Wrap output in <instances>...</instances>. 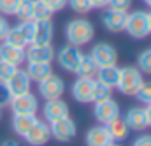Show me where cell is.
<instances>
[{
  "label": "cell",
  "mask_w": 151,
  "mask_h": 146,
  "mask_svg": "<svg viewBox=\"0 0 151 146\" xmlns=\"http://www.w3.org/2000/svg\"><path fill=\"white\" fill-rule=\"evenodd\" d=\"M37 121L35 114H14L12 118V129L18 136L25 137V134L30 130V127Z\"/></svg>",
  "instance_id": "21"
},
{
  "label": "cell",
  "mask_w": 151,
  "mask_h": 146,
  "mask_svg": "<svg viewBox=\"0 0 151 146\" xmlns=\"http://www.w3.org/2000/svg\"><path fill=\"white\" fill-rule=\"evenodd\" d=\"M21 0H0V14L2 16H14Z\"/></svg>",
  "instance_id": "30"
},
{
  "label": "cell",
  "mask_w": 151,
  "mask_h": 146,
  "mask_svg": "<svg viewBox=\"0 0 151 146\" xmlns=\"http://www.w3.org/2000/svg\"><path fill=\"white\" fill-rule=\"evenodd\" d=\"M130 5H132V0H109V4H107V7H109V9L125 11V12H128Z\"/></svg>",
  "instance_id": "36"
},
{
  "label": "cell",
  "mask_w": 151,
  "mask_h": 146,
  "mask_svg": "<svg viewBox=\"0 0 151 146\" xmlns=\"http://www.w3.org/2000/svg\"><path fill=\"white\" fill-rule=\"evenodd\" d=\"M27 74L30 76V79H32V81H37V83H40L42 79H46L47 76H51V74H53V69H51V64H42V62H28Z\"/></svg>",
  "instance_id": "22"
},
{
  "label": "cell",
  "mask_w": 151,
  "mask_h": 146,
  "mask_svg": "<svg viewBox=\"0 0 151 146\" xmlns=\"http://www.w3.org/2000/svg\"><path fill=\"white\" fill-rule=\"evenodd\" d=\"M127 18H128V12L125 11H116V9H107L102 16V25L109 30V32H125V27H127Z\"/></svg>",
  "instance_id": "11"
},
{
  "label": "cell",
  "mask_w": 151,
  "mask_h": 146,
  "mask_svg": "<svg viewBox=\"0 0 151 146\" xmlns=\"http://www.w3.org/2000/svg\"><path fill=\"white\" fill-rule=\"evenodd\" d=\"M49 132H51V137H55L56 141H60V143H70L76 137V134H77V127H76V123L69 116H63L60 120L51 121Z\"/></svg>",
  "instance_id": "4"
},
{
  "label": "cell",
  "mask_w": 151,
  "mask_h": 146,
  "mask_svg": "<svg viewBox=\"0 0 151 146\" xmlns=\"http://www.w3.org/2000/svg\"><path fill=\"white\" fill-rule=\"evenodd\" d=\"M146 120H148V127H151V104H148V108H146Z\"/></svg>",
  "instance_id": "41"
},
{
  "label": "cell",
  "mask_w": 151,
  "mask_h": 146,
  "mask_svg": "<svg viewBox=\"0 0 151 146\" xmlns=\"http://www.w3.org/2000/svg\"><path fill=\"white\" fill-rule=\"evenodd\" d=\"M2 146H21L18 141H12V139H9V141H5V143H2Z\"/></svg>",
  "instance_id": "42"
},
{
  "label": "cell",
  "mask_w": 151,
  "mask_h": 146,
  "mask_svg": "<svg viewBox=\"0 0 151 146\" xmlns=\"http://www.w3.org/2000/svg\"><path fill=\"white\" fill-rule=\"evenodd\" d=\"M135 97H137L139 102H142V104H151V81L141 85V88L137 90Z\"/></svg>",
  "instance_id": "33"
},
{
  "label": "cell",
  "mask_w": 151,
  "mask_h": 146,
  "mask_svg": "<svg viewBox=\"0 0 151 146\" xmlns=\"http://www.w3.org/2000/svg\"><path fill=\"white\" fill-rule=\"evenodd\" d=\"M114 141L106 125L91 127L86 134V146H111Z\"/></svg>",
  "instance_id": "15"
},
{
  "label": "cell",
  "mask_w": 151,
  "mask_h": 146,
  "mask_svg": "<svg viewBox=\"0 0 151 146\" xmlns=\"http://www.w3.org/2000/svg\"><path fill=\"white\" fill-rule=\"evenodd\" d=\"M28 62H42L51 64L55 58V49L51 44H28V51L25 53Z\"/></svg>",
  "instance_id": "12"
},
{
  "label": "cell",
  "mask_w": 151,
  "mask_h": 146,
  "mask_svg": "<svg viewBox=\"0 0 151 146\" xmlns=\"http://www.w3.org/2000/svg\"><path fill=\"white\" fill-rule=\"evenodd\" d=\"M91 86H93V79H90V77H77L72 83V97L81 104L91 102Z\"/></svg>",
  "instance_id": "16"
},
{
  "label": "cell",
  "mask_w": 151,
  "mask_h": 146,
  "mask_svg": "<svg viewBox=\"0 0 151 146\" xmlns=\"http://www.w3.org/2000/svg\"><path fill=\"white\" fill-rule=\"evenodd\" d=\"M144 83L142 72L135 67H123L119 69V81H118V90L123 95L128 97H135L137 90L141 88V85Z\"/></svg>",
  "instance_id": "2"
},
{
  "label": "cell",
  "mask_w": 151,
  "mask_h": 146,
  "mask_svg": "<svg viewBox=\"0 0 151 146\" xmlns=\"http://www.w3.org/2000/svg\"><path fill=\"white\" fill-rule=\"evenodd\" d=\"M53 32H55V27H53L51 20L34 21V37H32L30 44H51Z\"/></svg>",
  "instance_id": "14"
},
{
  "label": "cell",
  "mask_w": 151,
  "mask_h": 146,
  "mask_svg": "<svg viewBox=\"0 0 151 146\" xmlns=\"http://www.w3.org/2000/svg\"><path fill=\"white\" fill-rule=\"evenodd\" d=\"M113 97V88L104 85L99 79H93V86H91V102H100L106 99Z\"/></svg>",
  "instance_id": "25"
},
{
  "label": "cell",
  "mask_w": 151,
  "mask_h": 146,
  "mask_svg": "<svg viewBox=\"0 0 151 146\" xmlns=\"http://www.w3.org/2000/svg\"><path fill=\"white\" fill-rule=\"evenodd\" d=\"M97 72H99V65L93 62V58L90 55H83V60H81L76 74L79 77H90V79H93L97 76Z\"/></svg>",
  "instance_id": "24"
},
{
  "label": "cell",
  "mask_w": 151,
  "mask_h": 146,
  "mask_svg": "<svg viewBox=\"0 0 151 146\" xmlns=\"http://www.w3.org/2000/svg\"><path fill=\"white\" fill-rule=\"evenodd\" d=\"M63 92H65V83H63L58 76H55V74L47 76L46 79H42V81L39 83V93H40L46 100L62 99Z\"/></svg>",
  "instance_id": "6"
},
{
  "label": "cell",
  "mask_w": 151,
  "mask_h": 146,
  "mask_svg": "<svg viewBox=\"0 0 151 146\" xmlns=\"http://www.w3.org/2000/svg\"><path fill=\"white\" fill-rule=\"evenodd\" d=\"M93 116L102 123V125H107L109 121H113L114 118L119 116V104L111 99H106V100H100V102H95V108H93Z\"/></svg>",
  "instance_id": "7"
},
{
  "label": "cell",
  "mask_w": 151,
  "mask_h": 146,
  "mask_svg": "<svg viewBox=\"0 0 151 146\" xmlns=\"http://www.w3.org/2000/svg\"><path fill=\"white\" fill-rule=\"evenodd\" d=\"M11 100H12V93L9 92L7 83H2V81H0V108L9 106Z\"/></svg>",
  "instance_id": "35"
},
{
  "label": "cell",
  "mask_w": 151,
  "mask_h": 146,
  "mask_svg": "<svg viewBox=\"0 0 151 146\" xmlns=\"http://www.w3.org/2000/svg\"><path fill=\"white\" fill-rule=\"evenodd\" d=\"M67 5H70V9L76 14H88L93 9L90 0H67Z\"/></svg>",
  "instance_id": "29"
},
{
  "label": "cell",
  "mask_w": 151,
  "mask_h": 146,
  "mask_svg": "<svg viewBox=\"0 0 151 146\" xmlns=\"http://www.w3.org/2000/svg\"><path fill=\"white\" fill-rule=\"evenodd\" d=\"M111 146H119V145H116V143H113V145H111Z\"/></svg>",
  "instance_id": "46"
},
{
  "label": "cell",
  "mask_w": 151,
  "mask_h": 146,
  "mask_svg": "<svg viewBox=\"0 0 151 146\" xmlns=\"http://www.w3.org/2000/svg\"><path fill=\"white\" fill-rule=\"evenodd\" d=\"M32 11H34V0H21L14 16L19 21H28L32 20Z\"/></svg>",
  "instance_id": "28"
},
{
  "label": "cell",
  "mask_w": 151,
  "mask_h": 146,
  "mask_svg": "<svg viewBox=\"0 0 151 146\" xmlns=\"http://www.w3.org/2000/svg\"><path fill=\"white\" fill-rule=\"evenodd\" d=\"M30 85H32L30 76L27 74V71H21V69H18L16 72L9 77V81H7V88L12 93V97L30 92Z\"/></svg>",
  "instance_id": "13"
},
{
  "label": "cell",
  "mask_w": 151,
  "mask_h": 146,
  "mask_svg": "<svg viewBox=\"0 0 151 146\" xmlns=\"http://www.w3.org/2000/svg\"><path fill=\"white\" fill-rule=\"evenodd\" d=\"M53 12H58V11H62L65 5H67V0H42Z\"/></svg>",
  "instance_id": "37"
},
{
  "label": "cell",
  "mask_w": 151,
  "mask_h": 146,
  "mask_svg": "<svg viewBox=\"0 0 151 146\" xmlns=\"http://www.w3.org/2000/svg\"><path fill=\"white\" fill-rule=\"evenodd\" d=\"M106 127H107V130H109V134H111V137H113L114 143L125 141V139L128 137L130 129H128L127 121H125V120H121L119 116H118V118H114L113 121H109Z\"/></svg>",
  "instance_id": "20"
},
{
  "label": "cell",
  "mask_w": 151,
  "mask_h": 146,
  "mask_svg": "<svg viewBox=\"0 0 151 146\" xmlns=\"http://www.w3.org/2000/svg\"><path fill=\"white\" fill-rule=\"evenodd\" d=\"M49 139H51L49 127H47L46 121H40V120H37L30 127V130L25 134V141L30 146H44Z\"/></svg>",
  "instance_id": "10"
},
{
  "label": "cell",
  "mask_w": 151,
  "mask_h": 146,
  "mask_svg": "<svg viewBox=\"0 0 151 146\" xmlns=\"http://www.w3.org/2000/svg\"><path fill=\"white\" fill-rule=\"evenodd\" d=\"M0 120H2V108H0Z\"/></svg>",
  "instance_id": "45"
},
{
  "label": "cell",
  "mask_w": 151,
  "mask_h": 146,
  "mask_svg": "<svg viewBox=\"0 0 151 146\" xmlns=\"http://www.w3.org/2000/svg\"><path fill=\"white\" fill-rule=\"evenodd\" d=\"M99 81H102L104 85H107V86H118V81H119V69L116 67V64L114 65H107V67H99V72L95 76Z\"/></svg>",
  "instance_id": "23"
},
{
  "label": "cell",
  "mask_w": 151,
  "mask_h": 146,
  "mask_svg": "<svg viewBox=\"0 0 151 146\" xmlns=\"http://www.w3.org/2000/svg\"><path fill=\"white\" fill-rule=\"evenodd\" d=\"M134 146H151V136H141L134 141Z\"/></svg>",
  "instance_id": "39"
},
{
  "label": "cell",
  "mask_w": 151,
  "mask_h": 146,
  "mask_svg": "<svg viewBox=\"0 0 151 146\" xmlns=\"http://www.w3.org/2000/svg\"><path fill=\"white\" fill-rule=\"evenodd\" d=\"M146 2V5H150V9H151V0H144Z\"/></svg>",
  "instance_id": "44"
},
{
  "label": "cell",
  "mask_w": 151,
  "mask_h": 146,
  "mask_svg": "<svg viewBox=\"0 0 151 146\" xmlns=\"http://www.w3.org/2000/svg\"><path fill=\"white\" fill-rule=\"evenodd\" d=\"M63 116H69V106L62 100V99H53V100H46L44 106V118L51 123L55 120H60Z\"/></svg>",
  "instance_id": "18"
},
{
  "label": "cell",
  "mask_w": 151,
  "mask_h": 146,
  "mask_svg": "<svg viewBox=\"0 0 151 146\" xmlns=\"http://www.w3.org/2000/svg\"><path fill=\"white\" fill-rule=\"evenodd\" d=\"M16 71H18V65L0 60V81H2V83H7L9 77L16 72Z\"/></svg>",
  "instance_id": "32"
},
{
  "label": "cell",
  "mask_w": 151,
  "mask_h": 146,
  "mask_svg": "<svg viewBox=\"0 0 151 146\" xmlns=\"http://www.w3.org/2000/svg\"><path fill=\"white\" fill-rule=\"evenodd\" d=\"M25 49L23 48H18V46H12L9 42H2L0 44V60L4 62H9V64H14V65H21L25 62Z\"/></svg>",
  "instance_id": "17"
},
{
  "label": "cell",
  "mask_w": 151,
  "mask_h": 146,
  "mask_svg": "<svg viewBox=\"0 0 151 146\" xmlns=\"http://www.w3.org/2000/svg\"><path fill=\"white\" fill-rule=\"evenodd\" d=\"M125 121L128 125L130 130H146L148 129V120H146V111L142 108H132L128 109L127 116H125Z\"/></svg>",
  "instance_id": "19"
},
{
  "label": "cell",
  "mask_w": 151,
  "mask_h": 146,
  "mask_svg": "<svg viewBox=\"0 0 151 146\" xmlns=\"http://www.w3.org/2000/svg\"><path fill=\"white\" fill-rule=\"evenodd\" d=\"M125 32L134 39H144L150 35V18L146 11H134L127 18Z\"/></svg>",
  "instance_id": "3"
},
{
  "label": "cell",
  "mask_w": 151,
  "mask_h": 146,
  "mask_svg": "<svg viewBox=\"0 0 151 146\" xmlns=\"http://www.w3.org/2000/svg\"><path fill=\"white\" fill-rule=\"evenodd\" d=\"M9 28H11V25H9V21L5 20V16H0V42L5 39L7 32H9Z\"/></svg>",
  "instance_id": "38"
},
{
  "label": "cell",
  "mask_w": 151,
  "mask_h": 146,
  "mask_svg": "<svg viewBox=\"0 0 151 146\" xmlns=\"http://www.w3.org/2000/svg\"><path fill=\"white\" fill-rule=\"evenodd\" d=\"M90 4L93 9H104V7H107L109 0H90Z\"/></svg>",
  "instance_id": "40"
},
{
  "label": "cell",
  "mask_w": 151,
  "mask_h": 146,
  "mask_svg": "<svg viewBox=\"0 0 151 146\" xmlns=\"http://www.w3.org/2000/svg\"><path fill=\"white\" fill-rule=\"evenodd\" d=\"M148 18H150V34H151V12H148Z\"/></svg>",
  "instance_id": "43"
},
{
  "label": "cell",
  "mask_w": 151,
  "mask_h": 146,
  "mask_svg": "<svg viewBox=\"0 0 151 146\" xmlns=\"http://www.w3.org/2000/svg\"><path fill=\"white\" fill-rule=\"evenodd\" d=\"M90 56L93 58V62H95L99 67L114 65V64L118 62V53H116V49H114L111 44H107V42H99V44L91 49Z\"/></svg>",
  "instance_id": "9"
},
{
  "label": "cell",
  "mask_w": 151,
  "mask_h": 146,
  "mask_svg": "<svg viewBox=\"0 0 151 146\" xmlns=\"http://www.w3.org/2000/svg\"><path fill=\"white\" fill-rule=\"evenodd\" d=\"M18 28L21 30V34L25 35V39L28 40V44L32 42V37H34V20H28V21H19Z\"/></svg>",
  "instance_id": "34"
},
{
  "label": "cell",
  "mask_w": 151,
  "mask_h": 146,
  "mask_svg": "<svg viewBox=\"0 0 151 146\" xmlns=\"http://www.w3.org/2000/svg\"><path fill=\"white\" fill-rule=\"evenodd\" d=\"M53 11L42 2V0H34V11H32V20L40 21V20H51Z\"/></svg>",
  "instance_id": "27"
},
{
  "label": "cell",
  "mask_w": 151,
  "mask_h": 146,
  "mask_svg": "<svg viewBox=\"0 0 151 146\" xmlns=\"http://www.w3.org/2000/svg\"><path fill=\"white\" fill-rule=\"evenodd\" d=\"M83 60V53L77 46H72V44H67L60 49L58 53V65L65 71V72H77V67Z\"/></svg>",
  "instance_id": "5"
},
{
  "label": "cell",
  "mask_w": 151,
  "mask_h": 146,
  "mask_svg": "<svg viewBox=\"0 0 151 146\" xmlns=\"http://www.w3.org/2000/svg\"><path fill=\"white\" fill-rule=\"evenodd\" d=\"M5 42H9V44H12V46H18V48H27L28 46V40L25 39V35L21 34V30L18 28V27H12V28H9V32H7V35L4 39Z\"/></svg>",
  "instance_id": "26"
},
{
  "label": "cell",
  "mask_w": 151,
  "mask_h": 146,
  "mask_svg": "<svg viewBox=\"0 0 151 146\" xmlns=\"http://www.w3.org/2000/svg\"><path fill=\"white\" fill-rule=\"evenodd\" d=\"M95 35V28L93 25L88 21V20H72L67 23L65 27V37H67V42L72 44V46H86Z\"/></svg>",
  "instance_id": "1"
},
{
  "label": "cell",
  "mask_w": 151,
  "mask_h": 146,
  "mask_svg": "<svg viewBox=\"0 0 151 146\" xmlns=\"http://www.w3.org/2000/svg\"><path fill=\"white\" fill-rule=\"evenodd\" d=\"M137 64H139V71L144 74H151V49H146L139 55L137 58Z\"/></svg>",
  "instance_id": "31"
},
{
  "label": "cell",
  "mask_w": 151,
  "mask_h": 146,
  "mask_svg": "<svg viewBox=\"0 0 151 146\" xmlns=\"http://www.w3.org/2000/svg\"><path fill=\"white\" fill-rule=\"evenodd\" d=\"M9 106H11V109H12L14 114H35L39 109L37 97L32 95L30 92L12 97V100H11Z\"/></svg>",
  "instance_id": "8"
}]
</instances>
